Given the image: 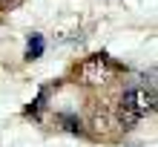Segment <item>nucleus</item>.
Here are the masks:
<instances>
[{
  "instance_id": "obj_2",
  "label": "nucleus",
  "mask_w": 158,
  "mask_h": 147,
  "mask_svg": "<svg viewBox=\"0 0 158 147\" xmlns=\"http://www.w3.org/2000/svg\"><path fill=\"white\" fill-rule=\"evenodd\" d=\"M75 75L83 81V84H104V81L112 75V63H109L106 55H92L78 67Z\"/></svg>"
},
{
  "instance_id": "obj_3",
  "label": "nucleus",
  "mask_w": 158,
  "mask_h": 147,
  "mask_svg": "<svg viewBox=\"0 0 158 147\" xmlns=\"http://www.w3.org/2000/svg\"><path fill=\"white\" fill-rule=\"evenodd\" d=\"M43 55V35H29V43H26V58L38 61Z\"/></svg>"
},
{
  "instance_id": "obj_1",
  "label": "nucleus",
  "mask_w": 158,
  "mask_h": 147,
  "mask_svg": "<svg viewBox=\"0 0 158 147\" xmlns=\"http://www.w3.org/2000/svg\"><path fill=\"white\" fill-rule=\"evenodd\" d=\"M152 110H155L152 89L135 87V89H129V93H124V98H121V104H118V124L121 127H135L141 118L150 115Z\"/></svg>"
},
{
  "instance_id": "obj_4",
  "label": "nucleus",
  "mask_w": 158,
  "mask_h": 147,
  "mask_svg": "<svg viewBox=\"0 0 158 147\" xmlns=\"http://www.w3.org/2000/svg\"><path fill=\"white\" fill-rule=\"evenodd\" d=\"M46 95H49V87H43V89H40V93H38V98H35V101H32V104H29V107H26V113H29V115H35V113H38V110L43 107V101H46Z\"/></svg>"
}]
</instances>
